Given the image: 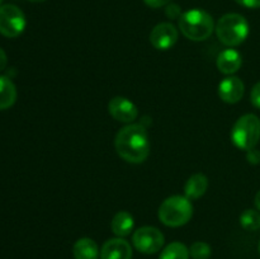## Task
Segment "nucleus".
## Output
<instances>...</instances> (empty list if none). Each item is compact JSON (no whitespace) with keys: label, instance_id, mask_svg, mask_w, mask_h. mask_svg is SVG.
<instances>
[{"label":"nucleus","instance_id":"nucleus-1","mask_svg":"<svg viewBox=\"0 0 260 259\" xmlns=\"http://www.w3.org/2000/svg\"><path fill=\"white\" fill-rule=\"evenodd\" d=\"M116 150L119 156L128 163L139 164L150 154V141L146 128L142 124L129 123L117 134Z\"/></svg>","mask_w":260,"mask_h":259},{"label":"nucleus","instance_id":"nucleus-2","mask_svg":"<svg viewBox=\"0 0 260 259\" xmlns=\"http://www.w3.org/2000/svg\"><path fill=\"white\" fill-rule=\"evenodd\" d=\"M215 23L206 10L190 9L179 17V29L192 41H205L212 35Z\"/></svg>","mask_w":260,"mask_h":259},{"label":"nucleus","instance_id":"nucleus-3","mask_svg":"<svg viewBox=\"0 0 260 259\" xmlns=\"http://www.w3.org/2000/svg\"><path fill=\"white\" fill-rule=\"evenodd\" d=\"M217 37L223 45L239 46L248 38L249 23L243 15L236 13H229L218 19L216 25Z\"/></svg>","mask_w":260,"mask_h":259},{"label":"nucleus","instance_id":"nucleus-4","mask_svg":"<svg viewBox=\"0 0 260 259\" xmlns=\"http://www.w3.org/2000/svg\"><path fill=\"white\" fill-rule=\"evenodd\" d=\"M193 215V206L184 196H172L159 207V218L164 225L179 228L185 225Z\"/></svg>","mask_w":260,"mask_h":259},{"label":"nucleus","instance_id":"nucleus-5","mask_svg":"<svg viewBox=\"0 0 260 259\" xmlns=\"http://www.w3.org/2000/svg\"><path fill=\"white\" fill-rule=\"evenodd\" d=\"M231 140L240 150L250 151L260 140V119L255 114H244L235 122L231 131Z\"/></svg>","mask_w":260,"mask_h":259},{"label":"nucleus","instance_id":"nucleus-6","mask_svg":"<svg viewBox=\"0 0 260 259\" xmlns=\"http://www.w3.org/2000/svg\"><path fill=\"white\" fill-rule=\"evenodd\" d=\"M25 28V17L22 10L13 4L0 5V33L8 38L22 35Z\"/></svg>","mask_w":260,"mask_h":259},{"label":"nucleus","instance_id":"nucleus-7","mask_svg":"<svg viewBox=\"0 0 260 259\" xmlns=\"http://www.w3.org/2000/svg\"><path fill=\"white\" fill-rule=\"evenodd\" d=\"M135 248L144 254H155L164 245V235L154 226L137 229L132 236Z\"/></svg>","mask_w":260,"mask_h":259},{"label":"nucleus","instance_id":"nucleus-8","mask_svg":"<svg viewBox=\"0 0 260 259\" xmlns=\"http://www.w3.org/2000/svg\"><path fill=\"white\" fill-rule=\"evenodd\" d=\"M177 41L178 30L172 23H159L150 33V42L156 50H169Z\"/></svg>","mask_w":260,"mask_h":259},{"label":"nucleus","instance_id":"nucleus-9","mask_svg":"<svg viewBox=\"0 0 260 259\" xmlns=\"http://www.w3.org/2000/svg\"><path fill=\"white\" fill-rule=\"evenodd\" d=\"M108 111L114 119L123 123H131L139 116L137 107L124 96H114L108 104Z\"/></svg>","mask_w":260,"mask_h":259},{"label":"nucleus","instance_id":"nucleus-10","mask_svg":"<svg viewBox=\"0 0 260 259\" xmlns=\"http://www.w3.org/2000/svg\"><path fill=\"white\" fill-rule=\"evenodd\" d=\"M244 90L243 80L236 76H228L218 84V95L226 103H238L243 98Z\"/></svg>","mask_w":260,"mask_h":259},{"label":"nucleus","instance_id":"nucleus-11","mask_svg":"<svg viewBox=\"0 0 260 259\" xmlns=\"http://www.w3.org/2000/svg\"><path fill=\"white\" fill-rule=\"evenodd\" d=\"M101 259H132V248L122 238L109 239L101 250Z\"/></svg>","mask_w":260,"mask_h":259},{"label":"nucleus","instance_id":"nucleus-12","mask_svg":"<svg viewBox=\"0 0 260 259\" xmlns=\"http://www.w3.org/2000/svg\"><path fill=\"white\" fill-rule=\"evenodd\" d=\"M241 63H243L241 55L234 48L223 50L217 57L218 70L226 75H231V74L239 71V69L241 68Z\"/></svg>","mask_w":260,"mask_h":259},{"label":"nucleus","instance_id":"nucleus-13","mask_svg":"<svg viewBox=\"0 0 260 259\" xmlns=\"http://www.w3.org/2000/svg\"><path fill=\"white\" fill-rule=\"evenodd\" d=\"M208 188V179L205 174L202 173H197V174L192 175L189 179L187 180L184 187L185 197L189 200H197V198L202 197L206 193Z\"/></svg>","mask_w":260,"mask_h":259},{"label":"nucleus","instance_id":"nucleus-14","mask_svg":"<svg viewBox=\"0 0 260 259\" xmlns=\"http://www.w3.org/2000/svg\"><path fill=\"white\" fill-rule=\"evenodd\" d=\"M134 217L127 211H119L118 213H116V216H114L111 222L112 231L118 238H123V236L129 235L131 231L134 230Z\"/></svg>","mask_w":260,"mask_h":259},{"label":"nucleus","instance_id":"nucleus-15","mask_svg":"<svg viewBox=\"0 0 260 259\" xmlns=\"http://www.w3.org/2000/svg\"><path fill=\"white\" fill-rule=\"evenodd\" d=\"M73 253L75 259H98L101 255L96 243L89 238L79 239L74 245Z\"/></svg>","mask_w":260,"mask_h":259},{"label":"nucleus","instance_id":"nucleus-16","mask_svg":"<svg viewBox=\"0 0 260 259\" xmlns=\"http://www.w3.org/2000/svg\"><path fill=\"white\" fill-rule=\"evenodd\" d=\"M17 101V89L7 76H0V109H8Z\"/></svg>","mask_w":260,"mask_h":259},{"label":"nucleus","instance_id":"nucleus-17","mask_svg":"<svg viewBox=\"0 0 260 259\" xmlns=\"http://www.w3.org/2000/svg\"><path fill=\"white\" fill-rule=\"evenodd\" d=\"M159 259H189V249L183 243L174 241L162 249Z\"/></svg>","mask_w":260,"mask_h":259},{"label":"nucleus","instance_id":"nucleus-18","mask_svg":"<svg viewBox=\"0 0 260 259\" xmlns=\"http://www.w3.org/2000/svg\"><path fill=\"white\" fill-rule=\"evenodd\" d=\"M240 225L248 231L260 229V213L254 210H245L240 215Z\"/></svg>","mask_w":260,"mask_h":259},{"label":"nucleus","instance_id":"nucleus-19","mask_svg":"<svg viewBox=\"0 0 260 259\" xmlns=\"http://www.w3.org/2000/svg\"><path fill=\"white\" fill-rule=\"evenodd\" d=\"M211 246L205 241H196L189 249V255L193 259H208L211 256Z\"/></svg>","mask_w":260,"mask_h":259},{"label":"nucleus","instance_id":"nucleus-20","mask_svg":"<svg viewBox=\"0 0 260 259\" xmlns=\"http://www.w3.org/2000/svg\"><path fill=\"white\" fill-rule=\"evenodd\" d=\"M250 101L255 108L260 109V81L253 86L250 93Z\"/></svg>","mask_w":260,"mask_h":259},{"label":"nucleus","instance_id":"nucleus-21","mask_svg":"<svg viewBox=\"0 0 260 259\" xmlns=\"http://www.w3.org/2000/svg\"><path fill=\"white\" fill-rule=\"evenodd\" d=\"M144 2L150 8H161L164 5L169 4L170 0H144Z\"/></svg>","mask_w":260,"mask_h":259},{"label":"nucleus","instance_id":"nucleus-22","mask_svg":"<svg viewBox=\"0 0 260 259\" xmlns=\"http://www.w3.org/2000/svg\"><path fill=\"white\" fill-rule=\"evenodd\" d=\"M235 2L246 8H253V9L260 8V0H235Z\"/></svg>","mask_w":260,"mask_h":259},{"label":"nucleus","instance_id":"nucleus-23","mask_svg":"<svg viewBox=\"0 0 260 259\" xmlns=\"http://www.w3.org/2000/svg\"><path fill=\"white\" fill-rule=\"evenodd\" d=\"M167 15H168V17H170V18H177V17H180V15H182V13H180V9H179V7H178V5L172 4V5H169V7H168Z\"/></svg>","mask_w":260,"mask_h":259},{"label":"nucleus","instance_id":"nucleus-24","mask_svg":"<svg viewBox=\"0 0 260 259\" xmlns=\"http://www.w3.org/2000/svg\"><path fill=\"white\" fill-rule=\"evenodd\" d=\"M8 58H7V53L4 52V50L0 48V71L4 70L5 66H7Z\"/></svg>","mask_w":260,"mask_h":259},{"label":"nucleus","instance_id":"nucleus-25","mask_svg":"<svg viewBox=\"0 0 260 259\" xmlns=\"http://www.w3.org/2000/svg\"><path fill=\"white\" fill-rule=\"evenodd\" d=\"M254 203H255V207L258 208V210L260 211V190H259L258 193H256L255 200H254Z\"/></svg>","mask_w":260,"mask_h":259},{"label":"nucleus","instance_id":"nucleus-26","mask_svg":"<svg viewBox=\"0 0 260 259\" xmlns=\"http://www.w3.org/2000/svg\"><path fill=\"white\" fill-rule=\"evenodd\" d=\"M29 2H32V3H42V2H45V0H29Z\"/></svg>","mask_w":260,"mask_h":259},{"label":"nucleus","instance_id":"nucleus-27","mask_svg":"<svg viewBox=\"0 0 260 259\" xmlns=\"http://www.w3.org/2000/svg\"><path fill=\"white\" fill-rule=\"evenodd\" d=\"M259 253H260V241H259Z\"/></svg>","mask_w":260,"mask_h":259},{"label":"nucleus","instance_id":"nucleus-28","mask_svg":"<svg viewBox=\"0 0 260 259\" xmlns=\"http://www.w3.org/2000/svg\"><path fill=\"white\" fill-rule=\"evenodd\" d=\"M2 3H3V0H0V5H2Z\"/></svg>","mask_w":260,"mask_h":259}]
</instances>
